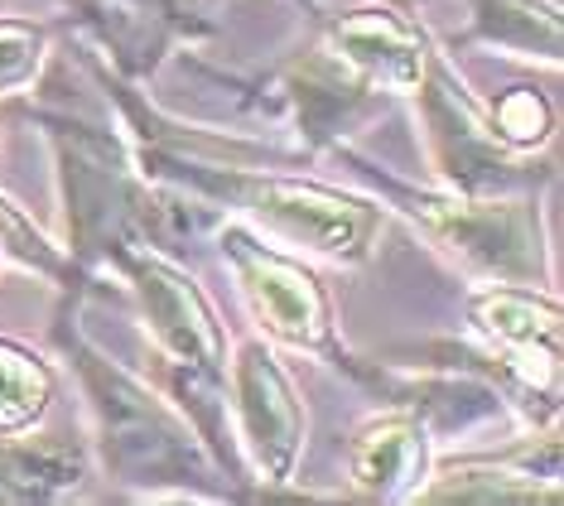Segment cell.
Here are the masks:
<instances>
[{"label": "cell", "instance_id": "1", "mask_svg": "<svg viewBox=\"0 0 564 506\" xmlns=\"http://www.w3.org/2000/svg\"><path fill=\"white\" fill-rule=\"evenodd\" d=\"M54 347L78 376L93 420V459L107 483L131 502H237V487L203 449L188 415L160 386L121 367L107 347L83 333L78 300L54 319Z\"/></svg>", "mask_w": 564, "mask_h": 506}, {"label": "cell", "instance_id": "2", "mask_svg": "<svg viewBox=\"0 0 564 506\" xmlns=\"http://www.w3.org/2000/svg\"><path fill=\"white\" fill-rule=\"evenodd\" d=\"M54 154V189L63 207V251L78 284H101L140 246L170 251L174 232L188 227L184 207L194 203L160 179H150L135 160V146L121 126L40 107L30 111Z\"/></svg>", "mask_w": 564, "mask_h": 506}, {"label": "cell", "instance_id": "3", "mask_svg": "<svg viewBox=\"0 0 564 506\" xmlns=\"http://www.w3.org/2000/svg\"><path fill=\"white\" fill-rule=\"evenodd\" d=\"M135 160L150 179L188 193L203 207L237 217L261 237L300 256H318L333 266H362L377 251L387 227V207L371 193L318 184L310 174H290L280 164H232V160H198V154L140 150Z\"/></svg>", "mask_w": 564, "mask_h": 506}, {"label": "cell", "instance_id": "4", "mask_svg": "<svg viewBox=\"0 0 564 506\" xmlns=\"http://www.w3.org/2000/svg\"><path fill=\"white\" fill-rule=\"evenodd\" d=\"M333 154L357 184H367V193L387 213L401 217L430 251H440L468 280L555 290V251H550L541 193L478 198V193H454L444 184H410V179L391 174L387 164L357 154L352 146H338Z\"/></svg>", "mask_w": 564, "mask_h": 506}, {"label": "cell", "instance_id": "5", "mask_svg": "<svg viewBox=\"0 0 564 506\" xmlns=\"http://www.w3.org/2000/svg\"><path fill=\"white\" fill-rule=\"evenodd\" d=\"M415 101L425 160L434 169V184L478 198H507V193H541L555 169L541 154H521L497 136L487 101L464 83V73L448 63L440 44H430L420 83L410 87Z\"/></svg>", "mask_w": 564, "mask_h": 506}, {"label": "cell", "instance_id": "6", "mask_svg": "<svg viewBox=\"0 0 564 506\" xmlns=\"http://www.w3.org/2000/svg\"><path fill=\"white\" fill-rule=\"evenodd\" d=\"M217 251H223L241 304H247V314L261 329L265 343L324 362L328 372H338L348 381L357 353L338 333L328 284L318 280V270L300 251L261 237V232L237 223V217H227L217 227Z\"/></svg>", "mask_w": 564, "mask_h": 506}, {"label": "cell", "instance_id": "7", "mask_svg": "<svg viewBox=\"0 0 564 506\" xmlns=\"http://www.w3.org/2000/svg\"><path fill=\"white\" fill-rule=\"evenodd\" d=\"M117 280L135 300L140 329L160 357V372L227 381V329L203 284L160 246H140L117 266Z\"/></svg>", "mask_w": 564, "mask_h": 506}, {"label": "cell", "instance_id": "8", "mask_svg": "<svg viewBox=\"0 0 564 506\" xmlns=\"http://www.w3.org/2000/svg\"><path fill=\"white\" fill-rule=\"evenodd\" d=\"M227 410H232L241 459L261 483V497H271L275 487H294L304 463V439H310V415L294 391V376L265 337L237 343L232 362H227Z\"/></svg>", "mask_w": 564, "mask_h": 506}, {"label": "cell", "instance_id": "9", "mask_svg": "<svg viewBox=\"0 0 564 506\" xmlns=\"http://www.w3.org/2000/svg\"><path fill=\"white\" fill-rule=\"evenodd\" d=\"M251 93H261L256 107L290 111L304 160H318V154H333L338 146H352V136L391 107L387 93H371L367 83H357L318 39L304 44L300 54H290L265 77H256Z\"/></svg>", "mask_w": 564, "mask_h": 506}, {"label": "cell", "instance_id": "10", "mask_svg": "<svg viewBox=\"0 0 564 506\" xmlns=\"http://www.w3.org/2000/svg\"><path fill=\"white\" fill-rule=\"evenodd\" d=\"M68 24L121 83H155L178 49L208 44L217 24L203 0H63Z\"/></svg>", "mask_w": 564, "mask_h": 506}, {"label": "cell", "instance_id": "11", "mask_svg": "<svg viewBox=\"0 0 564 506\" xmlns=\"http://www.w3.org/2000/svg\"><path fill=\"white\" fill-rule=\"evenodd\" d=\"M318 44L348 68L357 83H367L371 93L387 97H410V87L420 83L430 54V30L420 20H410L405 10L387 6V0H348L343 10H324L314 20Z\"/></svg>", "mask_w": 564, "mask_h": 506}, {"label": "cell", "instance_id": "12", "mask_svg": "<svg viewBox=\"0 0 564 506\" xmlns=\"http://www.w3.org/2000/svg\"><path fill=\"white\" fill-rule=\"evenodd\" d=\"M415 502L444 506H555L560 502V439L555 430H535L531 449L507 459H458L430 469Z\"/></svg>", "mask_w": 564, "mask_h": 506}, {"label": "cell", "instance_id": "13", "mask_svg": "<svg viewBox=\"0 0 564 506\" xmlns=\"http://www.w3.org/2000/svg\"><path fill=\"white\" fill-rule=\"evenodd\" d=\"M434 469V439L425 420L401 406L367 415L348 439V483L362 502H415Z\"/></svg>", "mask_w": 564, "mask_h": 506}, {"label": "cell", "instance_id": "14", "mask_svg": "<svg viewBox=\"0 0 564 506\" xmlns=\"http://www.w3.org/2000/svg\"><path fill=\"white\" fill-rule=\"evenodd\" d=\"M468 329L478 343L521 362L560 367V300L535 284H478L468 294Z\"/></svg>", "mask_w": 564, "mask_h": 506}, {"label": "cell", "instance_id": "15", "mask_svg": "<svg viewBox=\"0 0 564 506\" xmlns=\"http://www.w3.org/2000/svg\"><path fill=\"white\" fill-rule=\"evenodd\" d=\"M93 477V449L73 434H0V506H48L78 497Z\"/></svg>", "mask_w": 564, "mask_h": 506}, {"label": "cell", "instance_id": "16", "mask_svg": "<svg viewBox=\"0 0 564 506\" xmlns=\"http://www.w3.org/2000/svg\"><path fill=\"white\" fill-rule=\"evenodd\" d=\"M458 49H492V54L560 68L564 58V15L560 0H468V24L454 39Z\"/></svg>", "mask_w": 564, "mask_h": 506}, {"label": "cell", "instance_id": "17", "mask_svg": "<svg viewBox=\"0 0 564 506\" xmlns=\"http://www.w3.org/2000/svg\"><path fill=\"white\" fill-rule=\"evenodd\" d=\"M54 367L30 343L0 337V434L34 430L54 406Z\"/></svg>", "mask_w": 564, "mask_h": 506}, {"label": "cell", "instance_id": "18", "mask_svg": "<svg viewBox=\"0 0 564 506\" xmlns=\"http://www.w3.org/2000/svg\"><path fill=\"white\" fill-rule=\"evenodd\" d=\"M0 261H15L20 270H30V276H44L48 284H58L63 294H73V300L83 294L78 270H73L63 241L48 237L6 189H0Z\"/></svg>", "mask_w": 564, "mask_h": 506}, {"label": "cell", "instance_id": "19", "mask_svg": "<svg viewBox=\"0 0 564 506\" xmlns=\"http://www.w3.org/2000/svg\"><path fill=\"white\" fill-rule=\"evenodd\" d=\"M487 116H492L497 136L507 140L511 150L521 154H535L555 140V101H550L541 87H507L487 101Z\"/></svg>", "mask_w": 564, "mask_h": 506}, {"label": "cell", "instance_id": "20", "mask_svg": "<svg viewBox=\"0 0 564 506\" xmlns=\"http://www.w3.org/2000/svg\"><path fill=\"white\" fill-rule=\"evenodd\" d=\"M48 58V30L20 15H0V97L30 93Z\"/></svg>", "mask_w": 564, "mask_h": 506}, {"label": "cell", "instance_id": "21", "mask_svg": "<svg viewBox=\"0 0 564 506\" xmlns=\"http://www.w3.org/2000/svg\"><path fill=\"white\" fill-rule=\"evenodd\" d=\"M290 6L304 10V20H318V15H324V6H318V0H290Z\"/></svg>", "mask_w": 564, "mask_h": 506}]
</instances>
